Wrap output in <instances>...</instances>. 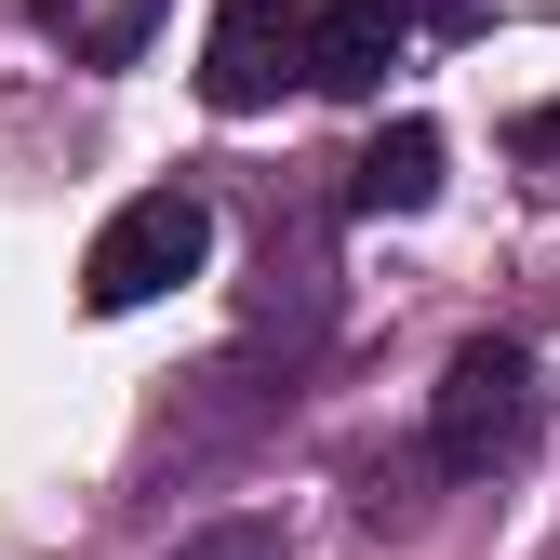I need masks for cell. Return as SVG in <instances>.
<instances>
[{
	"label": "cell",
	"mask_w": 560,
	"mask_h": 560,
	"mask_svg": "<svg viewBox=\"0 0 560 560\" xmlns=\"http://www.w3.org/2000/svg\"><path fill=\"white\" fill-rule=\"evenodd\" d=\"M534 428H547V374H534V347L480 334V347H454V374L428 387V480H494V467L534 454Z\"/></svg>",
	"instance_id": "1"
},
{
	"label": "cell",
	"mask_w": 560,
	"mask_h": 560,
	"mask_svg": "<svg viewBox=\"0 0 560 560\" xmlns=\"http://www.w3.org/2000/svg\"><path fill=\"white\" fill-rule=\"evenodd\" d=\"M200 254H214V200H200V187H148V200H120V214L94 228V254H81V307L120 320V307L174 294V280H200Z\"/></svg>",
	"instance_id": "2"
},
{
	"label": "cell",
	"mask_w": 560,
	"mask_h": 560,
	"mask_svg": "<svg viewBox=\"0 0 560 560\" xmlns=\"http://www.w3.org/2000/svg\"><path fill=\"white\" fill-rule=\"evenodd\" d=\"M294 81H320V14H294V0H228L214 40H200V94H214L228 120H254Z\"/></svg>",
	"instance_id": "3"
},
{
	"label": "cell",
	"mask_w": 560,
	"mask_h": 560,
	"mask_svg": "<svg viewBox=\"0 0 560 560\" xmlns=\"http://www.w3.org/2000/svg\"><path fill=\"white\" fill-rule=\"evenodd\" d=\"M441 200V133L428 120H387L361 161H347V214H428Z\"/></svg>",
	"instance_id": "4"
},
{
	"label": "cell",
	"mask_w": 560,
	"mask_h": 560,
	"mask_svg": "<svg viewBox=\"0 0 560 560\" xmlns=\"http://www.w3.org/2000/svg\"><path fill=\"white\" fill-rule=\"evenodd\" d=\"M400 54V0H334L320 14V94H374Z\"/></svg>",
	"instance_id": "5"
},
{
	"label": "cell",
	"mask_w": 560,
	"mask_h": 560,
	"mask_svg": "<svg viewBox=\"0 0 560 560\" xmlns=\"http://www.w3.org/2000/svg\"><path fill=\"white\" fill-rule=\"evenodd\" d=\"M27 14L81 54V67H133V54H148V27H161V0H27Z\"/></svg>",
	"instance_id": "6"
},
{
	"label": "cell",
	"mask_w": 560,
	"mask_h": 560,
	"mask_svg": "<svg viewBox=\"0 0 560 560\" xmlns=\"http://www.w3.org/2000/svg\"><path fill=\"white\" fill-rule=\"evenodd\" d=\"M174 560H294V534H280V508H228V521L174 534Z\"/></svg>",
	"instance_id": "7"
},
{
	"label": "cell",
	"mask_w": 560,
	"mask_h": 560,
	"mask_svg": "<svg viewBox=\"0 0 560 560\" xmlns=\"http://www.w3.org/2000/svg\"><path fill=\"white\" fill-rule=\"evenodd\" d=\"M521 161H560V107H534V120H521Z\"/></svg>",
	"instance_id": "8"
},
{
	"label": "cell",
	"mask_w": 560,
	"mask_h": 560,
	"mask_svg": "<svg viewBox=\"0 0 560 560\" xmlns=\"http://www.w3.org/2000/svg\"><path fill=\"white\" fill-rule=\"evenodd\" d=\"M400 14H428V27H480V0H400Z\"/></svg>",
	"instance_id": "9"
}]
</instances>
